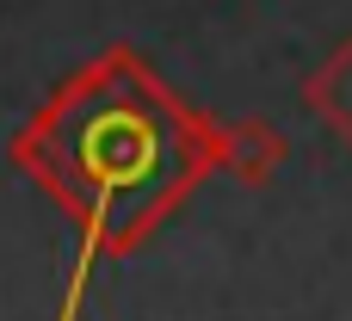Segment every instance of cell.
Here are the masks:
<instances>
[{
	"label": "cell",
	"mask_w": 352,
	"mask_h": 321,
	"mask_svg": "<svg viewBox=\"0 0 352 321\" xmlns=\"http://www.w3.org/2000/svg\"><path fill=\"white\" fill-rule=\"evenodd\" d=\"M303 99H309V111H316L340 142H352V37L303 80Z\"/></svg>",
	"instance_id": "cell-2"
},
{
	"label": "cell",
	"mask_w": 352,
	"mask_h": 321,
	"mask_svg": "<svg viewBox=\"0 0 352 321\" xmlns=\"http://www.w3.org/2000/svg\"><path fill=\"white\" fill-rule=\"evenodd\" d=\"M223 161L248 179V186H260L278 161H285V136L272 130V124H260V118H248V124H235V130H223Z\"/></svg>",
	"instance_id": "cell-3"
},
{
	"label": "cell",
	"mask_w": 352,
	"mask_h": 321,
	"mask_svg": "<svg viewBox=\"0 0 352 321\" xmlns=\"http://www.w3.org/2000/svg\"><path fill=\"white\" fill-rule=\"evenodd\" d=\"M210 155H223V136L173 105L136 68V56H105L93 74L68 80L25 136V167H37L74 204L87 198V223L111 235H130L136 217H148L124 204H155L161 192L192 186Z\"/></svg>",
	"instance_id": "cell-1"
}]
</instances>
